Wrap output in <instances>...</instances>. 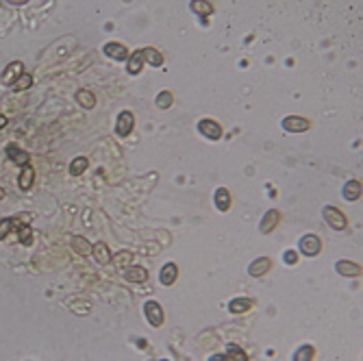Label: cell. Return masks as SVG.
<instances>
[{"label":"cell","mask_w":363,"mask_h":361,"mask_svg":"<svg viewBox=\"0 0 363 361\" xmlns=\"http://www.w3.org/2000/svg\"><path fill=\"white\" fill-rule=\"evenodd\" d=\"M298 248L302 255H307V257H315L317 252L322 250V242H320V237L317 235H304L300 244H298Z\"/></svg>","instance_id":"obj_1"},{"label":"cell","mask_w":363,"mask_h":361,"mask_svg":"<svg viewBox=\"0 0 363 361\" xmlns=\"http://www.w3.org/2000/svg\"><path fill=\"white\" fill-rule=\"evenodd\" d=\"M133 126H135V118L130 111H122L118 115V120H115V133H118V137H126L133 131Z\"/></svg>","instance_id":"obj_2"},{"label":"cell","mask_w":363,"mask_h":361,"mask_svg":"<svg viewBox=\"0 0 363 361\" xmlns=\"http://www.w3.org/2000/svg\"><path fill=\"white\" fill-rule=\"evenodd\" d=\"M309 126H311L309 120L302 118V115H287V118L283 120V128L289 133H302V131H307Z\"/></svg>","instance_id":"obj_3"},{"label":"cell","mask_w":363,"mask_h":361,"mask_svg":"<svg viewBox=\"0 0 363 361\" xmlns=\"http://www.w3.org/2000/svg\"><path fill=\"white\" fill-rule=\"evenodd\" d=\"M324 220L329 222L333 229H337V231L346 229V215L339 211V209H335V207H324Z\"/></svg>","instance_id":"obj_4"},{"label":"cell","mask_w":363,"mask_h":361,"mask_svg":"<svg viewBox=\"0 0 363 361\" xmlns=\"http://www.w3.org/2000/svg\"><path fill=\"white\" fill-rule=\"evenodd\" d=\"M146 318H148V322L152 324V327H161L163 324V309H161V305L159 302H155V300H150V302H146Z\"/></svg>","instance_id":"obj_5"},{"label":"cell","mask_w":363,"mask_h":361,"mask_svg":"<svg viewBox=\"0 0 363 361\" xmlns=\"http://www.w3.org/2000/svg\"><path fill=\"white\" fill-rule=\"evenodd\" d=\"M22 74H24V66H22L20 61H13V63H9V66H7V70L3 72V83L11 87V85L16 83Z\"/></svg>","instance_id":"obj_6"},{"label":"cell","mask_w":363,"mask_h":361,"mask_svg":"<svg viewBox=\"0 0 363 361\" xmlns=\"http://www.w3.org/2000/svg\"><path fill=\"white\" fill-rule=\"evenodd\" d=\"M198 131L205 137H209V140H220L222 137V128L215 120H202L198 124Z\"/></svg>","instance_id":"obj_7"},{"label":"cell","mask_w":363,"mask_h":361,"mask_svg":"<svg viewBox=\"0 0 363 361\" xmlns=\"http://www.w3.org/2000/svg\"><path fill=\"white\" fill-rule=\"evenodd\" d=\"M7 155H9V159L16 165H22V168H26V163H28V153L26 150H22V148H18L16 144H9L7 146Z\"/></svg>","instance_id":"obj_8"},{"label":"cell","mask_w":363,"mask_h":361,"mask_svg":"<svg viewBox=\"0 0 363 361\" xmlns=\"http://www.w3.org/2000/svg\"><path fill=\"white\" fill-rule=\"evenodd\" d=\"M335 270L342 274V277H350V279L361 277V265L352 263V261H337V263H335Z\"/></svg>","instance_id":"obj_9"},{"label":"cell","mask_w":363,"mask_h":361,"mask_svg":"<svg viewBox=\"0 0 363 361\" xmlns=\"http://www.w3.org/2000/svg\"><path fill=\"white\" fill-rule=\"evenodd\" d=\"M105 55L111 57V59H118V61L128 59V50L122 44H115V41H109V44L105 46Z\"/></svg>","instance_id":"obj_10"},{"label":"cell","mask_w":363,"mask_h":361,"mask_svg":"<svg viewBox=\"0 0 363 361\" xmlns=\"http://www.w3.org/2000/svg\"><path fill=\"white\" fill-rule=\"evenodd\" d=\"M272 268V261L267 257H261V259H255V263H250V277H263V274Z\"/></svg>","instance_id":"obj_11"},{"label":"cell","mask_w":363,"mask_h":361,"mask_svg":"<svg viewBox=\"0 0 363 361\" xmlns=\"http://www.w3.org/2000/svg\"><path fill=\"white\" fill-rule=\"evenodd\" d=\"M277 222H279V211L277 209H270V211L263 215V220H261V233H270V231L277 227Z\"/></svg>","instance_id":"obj_12"},{"label":"cell","mask_w":363,"mask_h":361,"mask_svg":"<svg viewBox=\"0 0 363 361\" xmlns=\"http://www.w3.org/2000/svg\"><path fill=\"white\" fill-rule=\"evenodd\" d=\"M250 307H252L250 298H235V300L229 302V311L231 313H246V311H250Z\"/></svg>","instance_id":"obj_13"},{"label":"cell","mask_w":363,"mask_h":361,"mask_svg":"<svg viewBox=\"0 0 363 361\" xmlns=\"http://www.w3.org/2000/svg\"><path fill=\"white\" fill-rule=\"evenodd\" d=\"M344 198L346 200L361 198V183H359V180H348V183L344 185Z\"/></svg>","instance_id":"obj_14"},{"label":"cell","mask_w":363,"mask_h":361,"mask_svg":"<svg viewBox=\"0 0 363 361\" xmlns=\"http://www.w3.org/2000/svg\"><path fill=\"white\" fill-rule=\"evenodd\" d=\"M92 252H94V257H96V261H98V263H103V265L109 263V261L113 259V257H111V252H109V248L105 246L103 242H98L96 246L92 248Z\"/></svg>","instance_id":"obj_15"},{"label":"cell","mask_w":363,"mask_h":361,"mask_svg":"<svg viewBox=\"0 0 363 361\" xmlns=\"http://www.w3.org/2000/svg\"><path fill=\"white\" fill-rule=\"evenodd\" d=\"M33 180H35V172H33V168H31V165H28V168H24V170L20 172V178H18V185H20V190H31Z\"/></svg>","instance_id":"obj_16"},{"label":"cell","mask_w":363,"mask_h":361,"mask_svg":"<svg viewBox=\"0 0 363 361\" xmlns=\"http://www.w3.org/2000/svg\"><path fill=\"white\" fill-rule=\"evenodd\" d=\"M126 279L133 281V283H144L148 279V272L146 268H140V265H133V268L126 270Z\"/></svg>","instance_id":"obj_17"},{"label":"cell","mask_w":363,"mask_h":361,"mask_svg":"<svg viewBox=\"0 0 363 361\" xmlns=\"http://www.w3.org/2000/svg\"><path fill=\"white\" fill-rule=\"evenodd\" d=\"M142 50H144V61H150V66H155V68L163 66V57L159 50H155V48H142Z\"/></svg>","instance_id":"obj_18"},{"label":"cell","mask_w":363,"mask_h":361,"mask_svg":"<svg viewBox=\"0 0 363 361\" xmlns=\"http://www.w3.org/2000/svg\"><path fill=\"white\" fill-rule=\"evenodd\" d=\"M72 246H74V250L78 252V255H83V257L89 255L92 248H94L92 244L85 240V237H78V235H76V237H72Z\"/></svg>","instance_id":"obj_19"},{"label":"cell","mask_w":363,"mask_h":361,"mask_svg":"<svg viewBox=\"0 0 363 361\" xmlns=\"http://www.w3.org/2000/svg\"><path fill=\"white\" fill-rule=\"evenodd\" d=\"M176 274H178V270H176V265H174V263L163 265V270H161V283H163V285H172L174 281H176Z\"/></svg>","instance_id":"obj_20"},{"label":"cell","mask_w":363,"mask_h":361,"mask_svg":"<svg viewBox=\"0 0 363 361\" xmlns=\"http://www.w3.org/2000/svg\"><path fill=\"white\" fill-rule=\"evenodd\" d=\"M144 66V50H135L133 57L128 59V72L130 74H137Z\"/></svg>","instance_id":"obj_21"},{"label":"cell","mask_w":363,"mask_h":361,"mask_svg":"<svg viewBox=\"0 0 363 361\" xmlns=\"http://www.w3.org/2000/svg\"><path fill=\"white\" fill-rule=\"evenodd\" d=\"M76 100H78V105H81V107H85V109H92V107L96 105V98H94V94L87 92V89L76 92Z\"/></svg>","instance_id":"obj_22"},{"label":"cell","mask_w":363,"mask_h":361,"mask_svg":"<svg viewBox=\"0 0 363 361\" xmlns=\"http://www.w3.org/2000/svg\"><path fill=\"white\" fill-rule=\"evenodd\" d=\"M215 205H217V209H222V211H226V209L231 207L229 190H224V187H220V190L215 192Z\"/></svg>","instance_id":"obj_23"},{"label":"cell","mask_w":363,"mask_h":361,"mask_svg":"<svg viewBox=\"0 0 363 361\" xmlns=\"http://www.w3.org/2000/svg\"><path fill=\"white\" fill-rule=\"evenodd\" d=\"M87 165H89V161H87V157H76L74 161L70 163V172L74 176H78V174H83V172L87 170Z\"/></svg>","instance_id":"obj_24"},{"label":"cell","mask_w":363,"mask_h":361,"mask_svg":"<svg viewBox=\"0 0 363 361\" xmlns=\"http://www.w3.org/2000/svg\"><path fill=\"white\" fill-rule=\"evenodd\" d=\"M31 85H33V76H31V74H26V72H24V74H22V76L18 78V81L11 85V87H13V92H24V89L31 87Z\"/></svg>","instance_id":"obj_25"},{"label":"cell","mask_w":363,"mask_h":361,"mask_svg":"<svg viewBox=\"0 0 363 361\" xmlns=\"http://www.w3.org/2000/svg\"><path fill=\"white\" fill-rule=\"evenodd\" d=\"M13 229H18V220H13V218H5L3 222H0V240H5V237L9 235Z\"/></svg>","instance_id":"obj_26"},{"label":"cell","mask_w":363,"mask_h":361,"mask_svg":"<svg viewBox=\"0 0 363 361\" xmlns=\"http://www.w3.org/2000/svg\"><path fill=\"white\" fill-rule=\"evenodd\" d=\"M192 9L196 13H200V16H211V13H213V5L211 3H200V0H194Z\"/></svg>","instance_id":"obj_27"},{"label":"cell","mask_w":363,"mask_h":361,"mask_svg":"<svg viewBox=\"0 0 363 361\" xmlns=\"http://www.w3.org/2000/svg\"><path fill=\"white\" fill-rule=\"evenodd\" d=\"M311 357H313V346H300L298 350H296V355H294V361H311Z\"/></svg>","instance_id":"obj_28"},{"label":"cell","mask_w":363,"mask_h":361,"mask_svg":"<svg viewBox=\"0 0 363 361\" xmlns=\"http://www.w3.org/2000/svg\"><path fill=\"white\" fill-rule=\"evenodd\" d=\"M130 263H133V255H130L128 250H122L115 255V265H118V268H126Z\"/></svg>","instance_id":"obj_29"},{"label":"cell","mask_w":363,"mask_h":361,"mask_svg":"<svg viewBox=\"0 0 363 361\" xmlns=\"http://www.w3.org/2000/svg\"><path fill=\"white\" fill-rule=\"evenodd\" d=\"M226 357H233V361H248L246 352L239 348V346H235V344H231V346H229V355H226Z\"/></svg>","instance_id":"obj_30"},{"label":"cell","mask_w":363,"mask_h":361,"mask_svg":"<svg viewBox=\"0 0 363 361\" xmlns=\"http://www.w3.org/2000/svg\"><path fill=\"white\" fill-rule=\"evenodd\" d=\"M155 103H157L159 109H168V107L172 105V94H170V92H161V94L157 96Z\"/></svg>","instance_id":"obj_31"},{"label":"cell","mask_w":363,"mask_h":361,"mask_svg":"<svg viewBox=\"0 0 363 361\" xmlns=\"http://www.w3.org/2000/svg\"><path fill=\"white\" fill-rule=\"evenodd\" d=\"M18 229H20V242L22 244H31V237H33L31 229L28 227H18Z\"/></svg>","instance_id":"obj_32"},{"label":"cell","mask_w":363,"mask_h":361,"mask_svg":"<svg viewBox=\"0 0 363 361\" xmlns=\"http://www.w3.org/2000/svg\"><path fill=\"white\" fill-rule=\"evenodd\" d=\"M298 259H296V252L294 250H287L285 252V263H296Z\"/></svg>","instance_id":"obj_33"},{"label":"cell","mask_w":363,"mask_h":361,"mask_svg":"<svg viewBox=\"0 0 363 361\" xmlns=\"http://www.w3.org/2000/svg\"><path fill=\"white\" fill-rule=\"evenodd\" d=\"M211 361H229V357L226 355H213Z\"/></svg>","instance_id":"obj_34"},{"label":"cell","mask_w":363,"mask_h":361,"mask_svg":"<svg viewBox=\"0 0 363 361\" xmlns=\"http://www.w3.org/2000/svg\"><path fill=\"white\" fill-rule=\"evenodd\" d=\"M5 126H7V118L5 115H0V128H5Z\"/></svg>","instance_id":"obj_35"},{"label":"cell","mask_w":363,"mask_h":361,"mask_svg":"<svg viewBox=\"0 0 363 361\" xmlns=\"http://www.w3.org/2000/svg\"><path fill=\"white\" fill-rule=\"evenodd\" d=\"M3 196H5V192H3V190H0V198H3Z\"/></svg>","instance_id":"obj_36"}]
</instances>
